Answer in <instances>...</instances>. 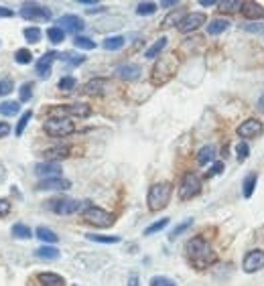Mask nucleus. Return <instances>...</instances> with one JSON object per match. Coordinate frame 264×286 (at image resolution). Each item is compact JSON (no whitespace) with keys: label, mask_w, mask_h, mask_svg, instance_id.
<instances>
[{"label":"nucleus","mask_w":264,"mask_h":286,"mask_svg":"<svg viewBox=\"0 0 264 286\" xmlns=\"http://www.w3.org/2000/svg\"><path fill=\"white\" fill-rule=\"evenodd\" d=\"M21 17L26 21H49L51 19V10L45 6H39V4H23L21 8Z\"/></svg>","instance_id":"1a4fd4ad"},{"label":"nucleus","mask_w":264,"mask_h":286,"mask_svg":"<svg viewBox=\"0 0 264 286\" xmlns=\"http://www.w3.org/2000/svg\"><path fill=\"white\" fill-rule=\"evenodd\" d=\"M203 22H205L203 12H189V15H185V19L181 21V24H179V31L181 33H191V31L199 29Z\"/></svg>","instance_id":"ddd939ff"},{"label":"nucleus","mask_w":264,"mask_h":286,"mask_svg":"<svg viewBox=\"0 0 264 286\" xmlns=\"http://www.w3.org/2000/svg\"><path fill=\"white\" fill-rule=\"evenodd\" d=\"M69 187H72V181L61 179V176H55V179H43L37 185L39 191H67Z\"/></svg>","instance_id":"2eb2a0df"},{"label":"nucleus","mask_w":264,"mask_h":286,"mask_svg":"<svg viewBox=\"0 0 264 286\" xmlns=\"http://www.w3.org/2000/svg\"><path fill=\"white\" fill-rule=\"evenodd\" d=\"M228 26H230V21H226V19H214L210 24H207V35H212V37L221 35L228 29Z\"/></svg>","instance_id":"4be33fe9"},{"label":"nucleus","mask_w":264,"mask_h":286,"mask_svg":"<svg viewBox=\"0 0 264 286\" xmlns=\"http://www.w3.org/2000/svg\"><path fill=\"white\" fill-rule=\"evenodd\" d=\"M55 59H59L57 51H49V53H45L43 57H39V61H37V75L41 79H47L51 75V65H53Z\"/></svg>","instance_id":"f8f14e48"},{"label":"nucleus","mask_w":264,"mask_h":286,"mask_svg":"<svg viewBox=\"0 0 264 286\" xmlns=\"http://www.w3.org/2000/svg\"><path fill=\"white\" fill-rule=\"evenodd\" d=\"M15 61L21 63V65H29V63L33 61V53H31L29 49H19V51L15 53Z\"/></svg>","instance_id":"c9c22d12"},{"label":"nucleus","mask_w":264,"mask_h":286,"mask_svg":"<svg viewBox=\"0 0 264 286\" xmlns=\"http://www.w3.org/2000/svg\"><path fill=\"white\" fill-rule=\"evenodd\" d=\"M35 256L41 258V260H57V258H59V250L53 248V246H43V248L35 250Z\"/></svg>","instance_id":"393cba45"},{"label":"nucleus","mask_w":264,"mask_h":286,"mask_svg":"<svg viewBox=\"0 0 264 286\" xmlns=\"http://www.w3.org/2000/svg\"><path fill=\"white\" fill-rule=\"evenodd\" d=\"M262 234H264V227H262Z\"/></svg>","instance_id":"680f3d73"},{"label":"nucleus","mask_w":264,"mask_h":286,"mask_svg":"<svg viewBox=\"0 0 264 286\" xmlns=\"http://www.w3.org/2000/svg\"><path fill=\"white\" fill-rule=\"evenodd\" d=\"M69 156V146H57V148H49L45 151V158L49 162H57L61 158H67Z\"/></svg>","instance_id":"412c9836"},{"label":"nucleus","mask_w":264,"mask_h":286,"mask_svg":"<svg viewBox=\"0 0 264 286\" xmlns=\"http://www.w3.org/2000/svg\"><path fill=\"white\" fill-rule=\"evenodd\" d=\"M256 183H258V175L256 173H248L244 176V181H242V195H244V199H250L254 195Z\"/></svg>","instance_id":"6ab92c4d"},{"label":"nucleus","mask_w":264,"mask_h":286,"mask_svg":"<svg viewBox=\"0 0 264 286\" xmlns=\"http://www.w3.org/2000/svg\"><path fill=\"white\" fill-rule=\"evenodd\" d=\"M141 67H138L136 63H126V65H120L118 67V75L122 77V79H126V81H134V79H138L141 77Z\"/></svg>","instance_id":"f3484780"},{"label":"nucleus","mask_w":264,"mask_h":286,"mask_svg":"<svg viewBox=\"0 0 264 286\" xmlns=\"http://www.w3.org/2000/svg\"><path fill=\"white\" fill-rule=\"evenodd\" d=\"M240 8H242V2H238V0H224V2L219 4L221 12H234V10H240Z\"/></svg>","instance_id":"c03bdc74"},{"label":"nucleus","mask_w":264,"mask_h":286,"mask_svg":"<svg viewBox=\"0 0 264 286\" xmlns=\"http://www.w3.org/2000/svg\"><path fill=\"white\" fill-rule=\"evenodd\" d=\"M262 132H264V126L256 118H248L238 126V136H242V138H258Z\"/></svg>","instance_id":"9b49d317"},{"label":"nucleus","mask_w":264,"mask_h":286,"mask_svg":"<svg viewBox=\"0 0 264 286\" xmlns=\"http://www.w3.org/2000/svg\"><path fill=\"white\" fill-rule=\"evenodd\" d=\"M45 132L55 138H61V136H69L75 130V124L69 118H49L45 122Z\"/></svg>","instance_id":"6e6552de"},{"label":"nucleus","mask_w":264,"mask_h":286,"mask_svg":"<svg viewBox=\"0 0 264 286\" xmlns=\"http://www.w3.org/2000/svg\"><path fill=\"white\" fill-rule=\"evenodd\" d=\"M155 10H157V4L155 2H141L136 6V12L141 17H148V15H155Z\"/></svg>","instance_id":"4c0bfd02"},{"label":"nucleus","mask_w":264,"mask_h":286,"mask_svg":"<svg viewBox=\"0 0 264 286\" xmlns=\"http://www.w3.org/2000/svg\"><path fill=\"white\" fill-rule=\"evenodd\" d=\"M201 193V179L197 173H185L183 179H181V185H179V199L181 201H187V199H193Z\"/></svg>","instance_id":"39448f33"},{"label":"nucleus","mask_w":264,"mask_h":286,"mask_svg":"<svg viewBox=\"0 0 264 286\" xmlns=\"http://www.w3.org/2000/svg\"><path fill=\"white\" fill-rule=\"evenodd\" d=\"M128 286H141V284H138V276H136V274H130V278H128Z\"/></svg>","instance_id":"864d4df0"},{"label":"nucleus","mask_w":264,"mask_h":286,"mask_svg":"<svg viewBox=\"0 0 264 286\" xmlns=\"http://www.w3.org/2000/svg\"><path fill=\"white\" fill-rule=\"evenodd\" d=\"M167 47V39L165 37H161L159 41H155V43H152L148 49H146V53H144V57L146 59H157L161 53H163V49Z\"/></svg>","instance_id":"5701e85b"},{"label":"nucleus","mask_w":264,"mask_h":286,"mask_svg":"<svg viewBox=\"0 0 264 286\" xmlns=\"http://www.w3.org/2000/svg\"><path fill=\"white\" fill-rule=\"evenodd\" d=\"M2 176H4V171H2V167H0V179H2Z\"/></svg>","instance_id":"052dcab7"},{"label":"nucleus","mask_w":264,"mask_h":286,"mask_svg":"<svg viewBox=\"0 0 264 286\" xmlns=\"http://www.w3.org/2000/svg\"><path fill=\"white\" fill-rule=\"evenodd\" d=\"M83 220H86L90 225H94V227H110V225H114V221H116L112 213L104 211L102 207H94V205L83 211Z\"/></svg>","instance_id":"0eeeda50"},{"label":"nucleus","mask_w":264,"mask_h":286,"mask_svg":"<svg viewBox=\"0 0 264 286\" xmlns=\"http://www.w3.org/2000/svg\"><path fill=\"white\" fill-rule=\"evenodd\" d=\"M35 173L39 176H45V179H55V176H59L61 175V167H59V162H41V165H37Z\"/></svg>","instance_id":"dca6fc26"},{"label":"nucleus","mask_w":264,"mask_h":286,"mask_svg":"<svg viewBox=\"0 0 264 286\" xmlns=\"http://www.w3.org/2000/svg\"><path fill=\"white\" fill-rule=\"evenodd\" d=\"M33 118V112L31 110H26L24 114H23V118L19 120V124H17V128H15V132H17V136H23V132H24V128H26V124H29V120Z\"/></svg>","instance_id":"37998d69"},{"label":"nucleus","mask_w":264,"mask_h":286,"mask_svg":"<svg viewBox=\"0 0 264 286\" xmlns=\"http://www.w3.org/2000/svg\"><path fill=\"white\" fill-rule=\"evenodd\" d=\"M35 234H37V238H39L41 242H47V243H55V242L59 240V238H57V234H55L53 229H49V227H43V225H41V227H37V231H35Z\"/></svg>","instance_id":"cd10ccee"},{"label":"nucleus","mask_w":264,"mask_h":286,"mask_svg":"<svg viewBox=\"0 0 264 286\" xmlns=\"http://www.w3.org/2000/svg\"><path fill=\"white\" fill-rule=\"evenodd\" d=\"M10 134V126H8V122H0V138H4V136Z\"/></svg>","instance_id":"8fccbe9b"},{"label":"nucleus","mask_w":264,"mask_h":286,"mask_svg":"<svg viewBox=\"0 0 264 286\" xmlns=\"http://www.w3.org/2000/svg\"><path fill=\"white\" fill-rule=\"evenodd\" d=\"M246 29L252 31V33H260V31H264V26H262V24H256V26L252 24V26H246Z\"/></svg>","instance_id":"5fc2aeb1"},{"label":"nucleus","mask_w":264,"mask_h":286,"mask_svg":"<svg viewBox=\"0 0 264 286\" xmlns=\"http://www.w3.org/2000/svg\"><path fill=\"white\" fill-rule=\"evenodd\" d=\"M88 207H92V203L90 201H75V199H53L49 203V209L55 211V213H59V215H72V213H77V211H86Z\"/></svg>","instance_id":"20e7f679"},{"label":"nucleus","mask_w":264,"mask_h":286,"mask_svg":"<svg viewBox=\"0 0 264 286\" xmlns=\"http://www.w3.org/2000/svg\"><path fill=\"white\" fill-rule=\"evenodd\" d=\"M185 19V10H175V12H171V15H167V19H165V22H163V26H173V24H181V21Z\"/></svg>","instance_id":"c756f323"},{"label":"nucleus","mask_w":264,"mask_h":286,"mask_svg":"<svg viewBox=\"0 0 264 286\" xmlns=\"http://www.w3.org/2000/svg\"><path fill=\"white\" fill-rule=\"evenodd\" d=\"M167 225H169V217H163V220L155 221V223H150L146 229H144V236H152V234H157V231L165 229Z\"/></svg>","instance_id":"72a5a7b5"},{"label":"nucleus","mask_w":264,"mask_h":286,"mask_svg":"<svg viewBox=\"0 0 264 286\" xmlns=\"http://www.w3.org/2000/svg\"><path fill=\"white\" fill-rule=\"evenodd\" d=\"M242 15L246 17V19H252V21H256V19H260V17H264V8H262V4H258V2H242Z\"/></svg>","instance_id":"a211bd4d"},{"label":"nucleus","mask_w":264,"mask_h":286,"mask_svg":"<svg viewBox=\"0 0 264 286\" xmlns=\"http://www.w3.org/2000/svg\"><path fill=\"white\" fill-rule=\"evenodd\" d=\"M73 45H75L77 49H86V51L96 49V43H94V41L88 39V37H81V35H77V37L73 39Z\"/></svg>","instance_id":"f704fd0d"},{"label":"nucleus","mask_w":264,"mask_h":286,"mask_svg":"<svg viewBox=\"0 0 264 286\" xmlns=\"http://www.w3.org/2000/svg\"><path fill=\"white\" fill-rule=\"evenodd\" d=\"M219 173H224V162H216V165L212 167V171L207 173V176H214V175H219Z\"/></svg>","instance_id":"de8ad7c7"},{"label":"nucleus","mask_w":264,"mask_h":286,"mask_svg":"<svg viewBox=\"0 0 264 286\" xmlns=\"http://www.w3.org/2000/svg\"><path fill=\"white\" fill-rule=\"evenodd\" d=\"M10 234L15 236L17 240H31L33 238V231L29 225H24V223H15L10 229Z\"/></svg>","instance_id":"b1692460"},{"label":"nucleus","mask_w":264,"mask_h":286,"mask_svg":"<svg viewBox=\"0 0 264 286\" xmlns=\"http://www.w3.org/2000/svg\"><path fill=\"white\" fill-rule=\"evenodd\" d=\"M51 118H65V116H75V118H88L92 114V108L88 104H69V106H55L49 110Z\"/></svg>","instance_id":"423d86ee"},{"label":"nucleus","mask_w":264,"mask_h":286,"mask_svg":"<svg viewBox=\"0 0 264 286\" xmlns=\"http://www.w3.org/2000/svg\"><path fill=\"white\" fill-rule=\"evenodd\" d=\"M177 71V59L173 55H165L157 61V65L152 67V73H150V81L155 86H163L167 84Z\"/></svg>","instance_id":"7ed1b4c3"},{"label":"nucleus","mask_w":264,"mask_h":286,"mask_svg":"<svg viewBox=\"0 0 264 286\" xmlns=\"http://www.w3.org/2000/svg\"><path fill=\"white\" fill-rule=\"evenodd\" d=\"M47 37H49L51 43L59 45L61 41L65 39V31H63V29H59V26H49V29H47Z\"/></svg>","instance_id":"7c9ffc66"},{"label":"nucleus","mask_w":264,"mask_h":286,"mask_svg":"<svg viewBox=\"0 0 264 286\" xmlns=\"http://www.w3.org/2000/svg\"><path fill=\"white\" fill-rule=\"evenodd\" d=\"M31 95H33V84H24V86L21 88V91H19L21 102H29Z\"/></svg>","instance_id":"49530a36"},{"label":"nucleus","mask_w":264,"mask_h":286,"mask_svg":"<svg viewBox=\"0 0 264 286\" xmlns=\"http://www.w3.org/2000/svg\"><path fill=\"white\" fill-rule=\"evenodd\" d=\"M185 250H187V260L193 264V268H197V270L210 268V266L216 264V260H217L216 252L212 250V246H210V243H207L201 236L189 240Z\"/></svg>","instance_id":"f257e3e1"},{"label":"nucleus","mask_w":264,"mask_h":286,"mask_svg":"<svg viewBox=\"0 0 264 286\" xmlns=\"http://www.w3.org/2000/svg\"><path fill=\"white\" fill-rule=\"evenodd\" d=\"M59 29L69 31V33H81L86 29V22H83L77 15H63L59 19Z\"/></svg>","instance_id":"4468645a"},{"label":"nucleus","mask_w":264,"mask_h":286,"mask_svg":"<svg viewBox=\"0 0 264 286\" xmlns=\"http://www.w3.org/2000/svg\"><path fill=\"white\" fill-rule=\"evenodd\" d=\"M15 12H12L10 8H6V6H0V19H8V17H12Z\"/></svg>","instance_id":"603ef678"},{"label":"nucleus","mask_w":264,"mask_h":286,"mask_svg":"<svg viewBox=\"0 0 264 286\" xmlns=\"http://www.w3.org/2000/svg\"><path fill=\"white\" fill-rule=\"evenodd\" d=\"M236 156H238V162H244L250 156V146L246 142H238L236 144Z\"/></svg>","instance_id":"79ce46f5"},{"label":"nucleus","mask_w":264,"mask_h":286,"mask_svg":"<svg viewBox=\"0 0 264 286\" xmlns=\"http://www.w3.org/2000/svg\"><path fill=\"white\" fill-rule=\"evenodd\" d=\"M199 4L201 6H214V4H217L216 0H199Z\"/></svg>","instance_id":"4d7b16f0"},{"label":"nucleus","mask_w":264,"mask_h":286,"mask_svg":"<svg viewBox=\"0 0 264 286\" xmlns=\"http://www.w3.org/2000/svg\"><path fill=\"white\" fill-rule=\"evenodd\" d=\"M171 193H173V185L171 183H157L148 189L146 195V203L150 211H161L169 205L171 201Z\"/></svg>","instance_id":"f03ea898"},{"label":"nucleus","mask_w":264,"mask_h":286,"mask_svg":"<svg viewBox=\"0 0 264 286\" xmlns=\"http://www.w3.org/2000/svg\"><path fill=\"white\" fill-rule=\"evenodd\" d=\"M191 223H193V220H191V217H189V220H185V221H181V223H179L173 231H171V234H169V240H177L179 236H181L183 234V231H187L189 227H191Z\"/></svg>","instance_id":"e433bc0d"},{"label":"nucleus","mask_w":264,"mask_h":286,"mask_svg":"<svg viewBox=\"0 0 264 286\" xmlns=\"http://www.w3.org/2000/svg\"><path fill=\"white\" fill-rule=\"evenodd\" d=\"M59 59H63L67 65H72V67H75V65H81L83 61H86V57H83V55L75 57V55H72V53H59Z\"/></svg>","instance_id":"58836bf2"},{"label":"nucleus","mask_w":264,"mask_h":286,"mask_svg":"<svg viewBox=\"0 0 264 286\" xmlns=\"http://www.w3.org/2000/svg\"><path fill=\"white\" fill-rule=\"evenodd\" d=\"M88 240L98 242V243H118L120 242V238H116V236H98V234H88Z\"/></svg>","instance_id":"ea45409f"},{"label":"nucleus","mask_w":264,"mask_h":286,"mask_svg":"<svg viewBox=\"0 0 264 286\" xmlns=\"http://www.w3.org/2000/svg\"><path fill=\"white\" fill-rule=\"evenodd\" d=\"M39 282L41 286H65V278L55 274V272H41Z\"/></svg>","instance_id":"aec40b11"},{"label":"nucleus","mask_w":264,"mask_h":286,"mask_svg":"<svg viewBox=\"0 0 264 286\" xmlns=\"http://www.w3.org/2000/svg\"><path fill=\"white\" fill-rule=\"evenodd\" d=\"M258 110L264 112V93H262V98H260V102H258Z\"/></svg>","instance_id":"13d9d810"},{"label":"nucleus","mask_w":264,"mask_h":286,"mask_svg":"<svg viewBox=\"0 0 264 286\" xmlns=\"http://www.w3.org/2000/svg\"><path fill=\"white\" fill-rule=\"evenodd\" d=\"M169 278H165V276H155V278H150V286H163Z\"/></svg>","instance_id":"3c124183"},{"label":"nucleus","mask_w":264,"mask_h":286,"mask_svg":"<svg viewBox=\"0 0 264 286\" xmlns=\"http://www.w3.org/2000/svg\"><path fill=\"white\" fill-rule=\"evenodd\" d=\"M214 158H216V146H212V144L203 146L201 151L197 153V162L199 165H207V162H212Z\"/></svg>","instance_id":"a878e982"},{"label":"nucleus","mask_w":264,"mask_h":286,"mask_svg":"<svg viewBox=\"0 0 264 286\" xmlns=\"http://www.w3.org/2000/svg\"><path fill=\"white\" fill-rule=\"evenodd\" d=\"M242 268H244V272H248V274L262 270L264 268V252L262 250H250L242 260Z\"/></svg>","instance_id":"9d476101"},{"label":"nucleus","mask_w":264,"mask_h":286,"mask_svg":"<svg viewBox=\"0 0 264 286\" xmlns=\"http://www.w3.org/2000/svg\"><path fill=\"white\" fill-rule=\"evenodd\" d=\"M12 88H15V81H12L10 77L0 79V98H2V95H6V93H10Z\"/></svg>","instance_id":"a18cd8bd"},{"label":"nucleus","mask_w":264,"mask_h":286,"mask_svg":"<svg viewBox=\"0 0 264 286\" xmlns=\"http://www.w3.org/2000/svg\"><path fill=\"white\" fill-rule=\"evenodd\" d=\"M122 47H124V37L122 35H114V37L104 39V49L106 51H118Z\"/></svg>","instance_id":"c85d7f7f"},{"label":"nucleus","mask_w":264,"mask_h":286,"mask_svg":"<svg viewBox=\"0 0 264 286\" xmlns=\"http://www.w3.org/2000/svg\"><path fill=\"white\" fill-rule=\"evenodd\" d=\"M24 39H26V43H39L41 41V29L39 26H26L24 29Z\"/></svg>","instance_id":"473e14b6"},{"label":"nucleus","mask_w":264,"mask_h":286,"mask_svg":"<svg viewBox=\"0 0 264 286\" xmlns=\"http://www.w3.org/2000/svg\"><path fill=\"white\" fill-rule=\"evenodd\" d=\"M75 86H77V81H75V77H72V75H65V77L59 79V89H61V91H72Z\"/></svg>","instance_id":"a19ab883"},{"label":"nucleus","mask_w":264,"mask_h":286,"mask_svg":"<svg viewBox=\"0 0 264 286\" xmlns=\"http://www.w3.org/2000/svg\"><path fill=\"white\" fill-rule=\"evenodd\" d=\"M163 286H175V282H171V280H167V282H165Z\"/></svg>","instance_id":"bf43d9fd"},{"label":"nucleus","mask_w":264,"mask_h":286,"mask_svg":"<svg viewBox=\"0 0 264 286\" xmlns=\"http://www.w3.org/2000/svg\"><path fill=\"white\" fill-rule=\"evenodd\" d=\"M175 4H177V0H165V2H161V6H165V8H171Z\"/></svg>","instance_id":"6e6d98bb"},{"label":"nucleus","mask_w":264,"mask_h":286,"mask_svg":"<svg viewBox=\"0 0 264 286\" xmlns=\"http://www.w3.org/2000/svg\"><path fill=\"white\" fill-rule=\"evenodd\" d=\"M8 211H10V203L6 199H0V217L6 215Z\"/></svg>","instance_id":"09e8293b"},{"label":"nucleus","mask_w":264,"mask_h":286,"mask_svg":"<svg viewBox=\"0 0 264 286\" xmlns=\"http://www.w3.org/2000/svg\"><path fill=\"white\" fill-rule=\"evenodd\" d=\"M106 86H108V81H106V79L96 77V79H92V81H88V84H86V91L92 93V95H98V93L104 91Z\"/></svg>","instance_id":"bb28decb"},{"label":"nucleus","mask_w":264,"mask_h":286,"mask_svg":"<svg viewBox=\"0 0 264 286\" xmlns=\"http://www.w3.org/2000/svg\"><path fill=\"white\" fill-rule=\"evenodd\" d=\"M21 110V106L17 102H4V104H0V114L2 116H17Z\"/></svg>","instance_id":"2f4dec72"}]
</instances>
